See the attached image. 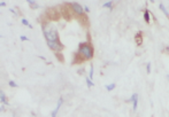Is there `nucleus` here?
<instances>
[{"label": "nucleus", "instance_id": "nucleus-3", "mask_svg": "<svg viewBox=\"0 0 169 117\" xmlns=\"http://www.w3.org/2000/svg\"><path fill=\"white\" fill-rule=\"evenodd\" d=\"M47 44V46L52 49V51H54V52H61L63 48H64V46H63V44H61L60 40L59 41H53V43H46Z\"/></svg>", "mask_w": 169, "mask_h": 117}, {"label": "nucleus", "instance_id": "nucleus-17", "mask_svg": "<svg viewBox=\"0 0 169 117\" xmlns=\"http://www.w3.org/2000/svg\"><path fill=\"white\" fill-rule=\"evenodd\" d=\"M146 71H147V73H150L151 72V63L148 62L147 63V66H146Z\"/></svg>", "mask_w": 169, "mask_h": 117}, {"label": "nucleus", "instance_id": "nucleus-7", "mask_svg": "<svg viewBox=\"0 0 169 117\" xmlns=\"http://www.w3.org/2000/svg\"><path fill=\"white\" fill-rule=\"evenodd\" d=\"M142 41H143L142 34H137V35H136V43H137V45H140V44H142Z\"/></svg>", "mask_w": 169, "mask_h": 117}, {"label": "nucleus", "instance_id": "nucleus-11", "mask_svg": "<svg viewBox=\"0 0 169 117\" xmlns=\"http://www.w3.org/2000/svg\"><path fill=\"white\" fill-rule=\"evenodd\" d=\"M160 9L162 11V12L165 13V15H167L168 16L169 15V13H168V9H166V7L163 6V4H160Z\"/></svg>", "mask_w": 169, "mask_h": 117}, {"label": "nucleus", "instance_id": "nucleus-15", "mask_svg": "<svg viewBox=\"0 0 169 117\" xmlns=\"http://www.w3.org/2000/svg\"><path fill=\"white\" fill-rule=\"evenodd\" d=\"M132 103H133V110H136V109H137V106H138V98L133 100Z\"/></svg>", "mask_w": 169, "mask_h": 117}, {"label": "nucleus", "instance_id": "nucleus-21", "mask_svg": "<svg viewBox=\"0 0 169 117\" xmlns=\"http://www.w3.org/2000/svg\"><path fill=\"white\" fill-rule=\"evenodd\" d=\"M83 9H85V12H89V11H90V9H89V7H87V6H85L84 8H83Z\"/></svg>", "mask_w": 169, "mask_h": 117}, {"label": "nucleus", "instance_id": "nucleus-13", "mask_svg": "<svg viewBox=\"0 0 169 117\" xmlns=\"http://www.w3.org/2000/svg\"><path fill=\"white\" fill-rule=\"evenodd\" d=\"M115 88V84H109V85H106V90L110 92V91H113Z\"/></svg>", "mask_w": 169, "mask_h": 117}, {"label": "nucleus", "instance_id": "nucleus-2", "mask_svg": "<svg viewBox=\"0 0 169 117\" xmlns=\"http://www.w3.org/2000/svg\"><path fill=\"white\" fill-rule=\"evenodd\" d=\"M93 47L91 46L89 43H83L78 47L77 56H81L82 60H91L93 58Z\"/></svg>", "mask_w": 169, "mask_h": 117}, {"label": "nucleus", "instance_id": "nucleus-1", "mask_svg": "<svg viewBox=\"0 0 169 117\" xmlns=\"http://www.w3.org/2000/svg\"><path fill=\"white\" fill-rule=\"evenodd\" d=\"M42 29H43L44 37L46 39V43L59 41V32L54 24H52L51 22H44L42 24Z\"/></svg>", "mask_w": 169, "mask_h": 117}, {"label": "nucleus", "instance_id": "nucleus-18", "mask_svg": "<svg viewBox=\"0 0 169 117\" xmlns=\"http://www.w3.org/2000/svg\"><path fill=\"white\" fill-rule=\"evenodd\" d=\"M9 85H11L12 87H17V85H16V83L14 82V81H9Z\"/></svg>", "mask_w": 169, "mask_h": 117}, {"label": "nucleus", "instance_id": "nucleus-19", "mask_svg": "<svg viewBox=\"0 0 169 117\" xmlns=\"http://www.w3.org/2000/svg\"><path fill=\"white\" fill-rule=\"evenodd\" d=\"M20 39H21L22 41H25V40H28V38H26L25 36H21V37H20Z\"/></svg>", "mask_w": 169, "mask_h": 117}, {"label": "nucleus", "instance_id": "nucleus-9", "mask_svg": "<svg viewBox=\"0 0 169 117\" xmlns=\"http://www.w3.org/2000/svg\"><path fill=\"white\" fill-rule=\"evenodd\" d=\"M26 2H28V4H29L31 7H32V8H38V7H39V5H38V4H36V1H35V0H28Z\"/></svg>", "mask_w": 169, "mask_h": 117}, {"label": "nucleus", "instance_id": "nucleus-6", "mask_svg": "<svg viewBox=\"0 0 169 117\" xmlns=\"http://www.w3.org/2000/svg\"><path fill=\"white\" fill-rule=\"evenodd\" d=\"M0 101H1V103H4V105H8V100H7V98H6V94L4 91H0Z\"/></svg>", "mask_w": 169, "mask_h": 117}, {"label": "nucleus", "instance_id": "nucleus-12", "mask_svg": "<svg viewBox=\"0 0 169 117\" xmlns=\"http://www.w3.org/2000/svg\"><path fill=\"white\" fill-rule=\"evenodd\" d=\"M90 81H92L93 79V66H91V68H90V72H89V77H87Z\"/></svg>", "mask_w": 169, "mask_h": 117}, {"label": "nucleus", "instance_id": "nucleus-10", "mask_svg": "<svg viewBox=\"0 0 169 117\" xmlns=\"http://www.w3.org/2000/svg\"><path fill=\"white\" fill-rule=\"evenodd\" d=\"M102 7H104V8H110V9H112L113 2H112V1H107V2H105V4L102 5Z\"/></svg>", "mask_w": 169, "mask_h": 117}, {"label": "nucleus", "instance_id": "nucleus-22", "mask_svg": "<svg viewBox=\"0 0 169 117\" xmlns=\"http://www.w3.org/2000/svg\"><path fill=\"white\" fill-rule=\"evenodd\" d=\"M0 37H1V35H0Z\"/></svg>", "mask_w": 169, "mask_h": 117}, {"label": "nucleus", "instance_id": "nucleus-20", "mask_svg": "<svg viewBox=\"0 0 169 117\" xmlns=\"http://www.w3.org/2000/svg\"><path fill=\"white\" fill-rule=\"evenodd\" d=\"M4 6H6V2H0V7H4Z\"/></svg>", "mask_w": 169, "mask_h": 117}, {"label": "nucleus", "instance_id": "nucleus-16", "mask_svg": "<svg viewBox=\"0 0 169 117\" xmlns=\"http://www.w3.org/2000/svg\"><path fill=\"white\" fill-rule=\"evenodd\" d=\"M86 84H87V86H89V87H92V86L95 85L93 82H92V81H90L89 78H86Z\"/></svg>", "mask_w": 169, "mask_h": 117}, {"label": "nucleus", "instance_id": "nucleus-8", "mask_svg": "<svg viewBox=\"0 0 169 117\" xmlns=\"http://www.w3.org/2000/svg\"><path fill=\"white\" fill-rule=\"evenodd\" d=\"M144 20H145V22H150V20H151V15H150V12L148 11H145L144 12Z\"/></svg>", "mask_w": 169, "mask_h": 117}, {"label": "nucleus", "instance_id": "nucleus-5", "mask_svg": "<svg viewBox=\"0 0 169 117\" xmlns=\"http://www.w3.org/2000/svg\"><path fill=\"white\" fill-rule=\"evenodd\" d=\"M62 102H63V99L60 98L59 99V101H58V105H57V108L52 111V114H51V117H57V114H58V111H59V109H60V107L62 106Z\"/></svg>", "mask_w": 169, "mask_h": 117}, {"label": "nucleus", "instance_id": "nucleus-4", "mask_svg": "<svg viewBox=\"0 0 169 117\" xmlns=\"http://www.w3.org/2000/svg\"><path fill=\"white\" fill-rule=\"evenodd\" d=\"M70 6H72V11H74L75 14H77V15H83V14H84V9H83V7H82L79 4H77V2H72Z\"/></svg>", "mask_w": 169, "mask_h": 117}, {"label": "nucleus", "instance_id": "nucleus-14", "mask_svg": "<svg viewBox=\"0 0 169 117\" xmlns=\"http://www.w3.org/2000/svg\"><path fill=\"white\" fill-rule=\"evenodd\" d=\"M21 22H22V24H23V25H25V26H29L30 29H32V25H31V24H29V22H28L25 19H22V20H21Z\"/></svg>", "mask_w": 169, "mask_h": 117}]
</instances>
